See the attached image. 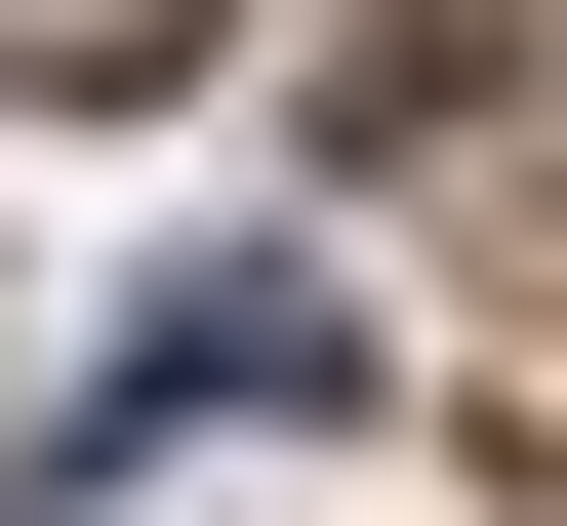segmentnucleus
I'll use <instances>...</instances> for the list:
<instances>
[{
    "label": "nucleus",
    "mask_w": 567,
    "mask_h": 526,
    "mask_svg": "<svg viewBox=\"0 0 567 526\" xmlns=\"http://www.w3.org/2000/svg\"><path fill=\"white\" fill-rule=\"evenodd\" d=\"M244 405H365V324H324V283H203V324H122V364H82V486H122V445H244Z\"/></svg>",
    "instance_id": "f257e3e1"
},
{
    "label": "nucleus",
    "mask_w": 567,
    "mask_h": 526,
    "mask_svg": "<svg viewBox=\"0 0 567 526\" xmlns=\"http://www.w3.org/2000/svg\"><path fill=\"white\" fill-rule=\"evenodd\" d=\"M486 82H527V0H365V41H324V122H365V163H405V122H486Z\"/></svg>",
    "instance_id": "f03ea898"
}]
</instances>
